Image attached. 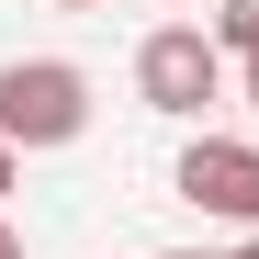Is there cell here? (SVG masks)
Instances as JSON below:
<instances>
[{
    "label": "cell",
    "mask_w": 259,
    "mask_h": 259,
    "mask_svg": "<svg viewBox=\"0 0 259 259\" xmlns=\"http://www.w3.org/2000/svg\"><path fill=\"white\" fill-rule=\"evenodd\" d=\"M91 136V79L68 57H12L0 68V147H79Z\"/></svg>",
    "instance_id": "6da1fadb"
},
{
    "label": "cell",
    "mask_w": 259,
    "mask_h": 259,
    "mask_svg": "<svg viewBox=\"0 0 259 259\" xmlns=\"http://www.w3.org/2000/svg\"><path fill=\"white\" fill-rule=\"evenodd\" d=\"M136 91H147V113H169V124L214 113V102H226V57H214V34H203V23H158L147 46H136Z\"/></svg>",
    "instance_id": "7a4b0ae2"
},
{
    "label": "cell",
    "mask_w": 259,
    "mask_h": 259,
    "mask_svg": "<svg viewBox=\"0 0 259 259\" xmlns=\"http://www.w3.org/2000/svg\"><path fill=\"white\" fill-rule=\"evenodd\" d=\"M181 203L214 226H259V147L248 136H192L181 147Z\"/></svg>",
    "instance_id": "3957f363"
},
{
    "label": "cell",
    "mask_w": 259,
    "mask_h": 259,
    "mask_svg": "<svg viewBox=\"0 0 259 259\" xmlns=\"http://www.w3.org/2000/svg\"><path fill=\"white\" fill-rule=\"evenodd\" d=\"M203 34H214V57H237V68H248V57H259V0H214V23H203Z\"/></svg>",
    "instance_id": "277c9868"
},
{
    "label": "cell",
    "mask_w": 259,
    "mask_h": 259,
    "mask_svg": "<svg viewBox=\"0 0 259 259\" xmlns=\"http://www.w3.org/2000/svg\"><path fill=\"white\" fill-rule=\"evenodd\" d=\"M12 181H23V158H12V147H0V203H12Z\"/></svg>",
    "instance_id": "5b68a950"
},
{
    "label": "cell",
    "mask_w": 259,
    "mask_h": 259,
    "mask_svg": "<svg viewBox=\"0 0 259 259\" xmlns=\"http://www.w3.org/2000/svg\"><path fill=\"white\" fill-rule=\"evenodd\" d=\"M0 259H34V248H23V237H12V226H0Z\"/></svg>",
    "instance_id": "8992f818"
},
{
    "label": "cell",
    "mask_w": 259,
    "mask_h": 259,
    "mask_svg": "<svg viewBox=\"0 0 259 259\" xmlns=\"http://www.w3.org/2000/svg\"><path fill=\"white\" fill-rule=\"evenodd\" d=\"M46 12H102V0H46Z\"/></svg>",
    "instance_id": "52a82bcc"
},
{
    "label": "cell",
    "mask_w": 259,
    "mask_h": 259,
    "mask_svg": "<svg viewBox=\"0 0 259 259\" xmlns=\"http://www.w3.org/2000/svg\"><path fill=\"white\" fill-rule=\"evenodd\" d=\"M248 113H259V57H248Z\"/></svg>",
    "instance_id": "ba28073f"
},
{
    "label": "cell",
    "mask_w": 259,
    "mask_h": 259,
    "mask_svg": "<svg viewBox=\"0 0 259 259\" xmlns=\"http://www.w3.org/2000/svg\"><path fill=\"white\" fill-rule=\"evenodd\" d=\"M169 259H203V248H169Z\"/></svg>",
    "instance_id": "9c48e42d"
},
{
    "label": "cell",
    "mask_w": 259,
    "mask_h": 259,
    "mask_svg": "<svg viewBox=\"0 0 259 259\" xmlns=\"http://www.w3.org/2000/svg\"><path fill=\"white\" fill-rule=\"evenodd\" d=\"M237 259H259V237H248V248H237Z\"/></svg>",
    "instance_id": "30bf717a"
}]
</instances>
